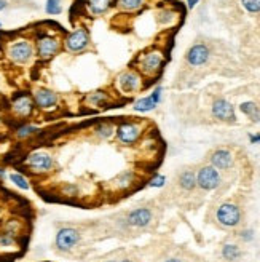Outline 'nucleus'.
<instances>
[{
  "mask_svg": "<svg viewBox=\"0 0 260 262\" xmlns=\"http://www.w3.org/2000/svg\"><path fill=\"white\" fill-rule=\"evenodd\" d=\"M165 61H166V56H165L163 50L152 47V48H147L142 53L137 55V58L134 59L136 67H133V69L139 70L144 77L155 78L160 72H162Z\"/></svg>",
  "mask_w": 260,
  "mask_h": 262,
  "instance_id": "f257e3e1",
  "label": "nucleus"
},
{
  "mask_svg": "<svg viewBox=\"0 0 260 262\" xmlns=\"http://www.w3.org/2000/svg\"><path fill=\"white\" fill-rule=\"evenodd\" d=\"M144 133H145L144 122H139V120H123V122L117 123L114 138L120 146L131 147L142 139Z\"/></svg>",
  "mask_w": 260,
  "mask_h": 262,
  "instance_id": "f03ea898",
  "label": "nucleus"
},
{
  "mask_svg": "<svg viewBox=\"0 0 260 262\" xmlns=\"http://www.w3.org/2000/svg\"><path fill=\"white\" fill-rule=\"evenodd\" d=\"M145 77L139 72L136 69H126L123 72H120L115 80H114V85L115 90L122 95V96H134L139 92H142L144 86H145Z\"/></svg>",
  "mask_w": 260,
  "mask_h": 262,
  "instance_id": "7ed1b4c3",
  "label": "nucleus"
},
{
  "mask_svg": "<svg viewBox=\"0 0 260 262\" xmlns=\"http://www.w3.org/2000/svg\"><path fill=\"white\" fill-rule=\"evenodd\" d=\"M24 165L34 174H49L55 169V158L46 150H34L26 155Z\"/></svg>",
  "mask_w": 260,
  "mask_h": 262,
  "instance_id": "20e7f679",
  "label": "nucleus"
},
{
  "mask_svg": "<svg viewBox=\"0 0 260 262\" xmlns=\"http://www.w3.org/2000/svg\"><path fill=\"white\" fill-rule=\"evenodd\" d=\"M63 45L67 53L80 55L91 47V35H89V31L85 26H80L63 40Z\"/></svg>",
  "mask_w": 260,
  "mask_h": 262,
  "instance_id": "39448f33",
  "label": "nucleus"
},
{
  "mask_svg": "<svg viewBox=\"0 0 260 262\" xmlns=\"http://www.w3.org/2000/svg\"><path fill=\"white\" fill-rule=\"evenodd\" d=\"M35 55L32 42L27 38H18L7 47V58L15 64H27Z\"/></svg>",
  "mask_w": 260,
  "mask_h": 262,
  "instance_id": "423d86ee",
  "label": "nucleus"
},
{
  "mask_svg": "<svg viewBox=\"0 0 260 262\" xmlns=\"http://www.w3.org/2000/svg\"><path fill=\"white\" fill-rule=\"evenodd\" d=\"M61 47H63V40L59 37L51 34H42L35 40V55L42 61H49V59H53L59 53Z\"/></svg>",
  "mask_w": 260,
  "mask_h": 262,
  "instance_id": "0eeeda50",
  "label": "nucleus"
},
{
  "mask_svg": "<svg viewBox=\"0 0 260 262\" xmlns=\"http://www.w3.org/2000/svg\"><path fill=\"white\" fill-rule=\"evenodd\" d=\"M82 234L80 230L71 226H64L56 232L55 237V248L59 253H71V251L80 243Z\"/></svg>",
  "mask_w": 260,
  "mask_h": 262,
  "instance_id": "6e6552de",
  "label": "nucleus"
},
{
  "mask_svg": "<svg viewBox=\"0 0 260 262\" xmlns=\"http://www.w3.org/2000/svg\"><path fill=\"white\" fill-rule=\"evenodd\" d=\"M221 184H222L221 173H219V169L214 168L213 165L201 166L196 171V187H199L201 190L211 192V190L221 187Z\"/></svg>",
  "mask_w": 260,
  "mask_h": 262,
  "instance_id": "1a4fd4ad",
  "label": "nucleus"
},
{
  "mask_svg": "<svg viewBox=\"0 0 260 262\" xmlns=\"http://www.w3.org/2000/svg\"><path fill=\"white\" fill-rule=\"evenodd\" d=\"M216 219L221 226L233 229L241 223V209H239L238 205L227 201V203H222L221 206L217 208Z\"/></svg>",
  "mask_w": 260,
  "mask_h": 262,
  "instance_id": "9d476101",
  "label": "nucleus"
},
{
  "mask_svg": "<svg viewBox=\"0 0 260 262\" xmlns=\"http://www.w3.org/2000/svg\"><path fill=\"white\" fill-rule=\"evenodd\" d=\"M125 219L129 226V229H145L152 224L153 221V213L150 208L145 206H139V208H133L129 209L125 214Z\"/></svg>",
  "mask_w": 260,
  "mask_h": 262,
  "instance_id": "9b49d317",
  "label": "nucleus"
},
{
  "mask_svg": "<svg viewBox=\"0 0 260 262\" xmlns=\"http://www.w3.org/2000/svg\"><path fill=\"white\" fill-rule=\"evenodd\" d=\"M211 114L219 122L224 123H236V112L233 104L225 98H217L211 106Z\"/></svg>",
  "mask_w": 260,
  "mask_h": 262,
  "instance_id": "f8f14e48",
  "label": "nucleus"
},
{
  "mask_svg": "<svg viewBox=\"0 0 260 262\" xmlns=\"http://www.w3.org/2000/svg\"><path fill=\"white\" fill-rule=\"evenodd\" d=\"M32 99L35 107L40 110H53L59 104V95L49 88H37L32 93Z\"/></svg>",
  "mask_w": 260,
  "mask_h": 262,
  "instance_id": "ddd939ff",
  "label": "nucleus"
},
{
  "mask_svg": "<svg viewBox=\"0 0 260 262\" xmlns=\"http://www.w3.org/2000/svg\"><path fill=\"white\" fill-rule=\"evenodd\" d=\"M114 103V95L106 92V90H94L83 98V106L93 110H102L111 107Z\"/></svg>",
  "mask_w": 260,
  "mask_h": 262,
  "instance_id": "4468645a",
  "label": "nucleus"
},
{
  "mask_svg": "<svg viewBox=\"0 0 260 262\" xmlns=\"http://www.w3.org/2000/svg\"><path fill=\"white\" fill-rule=\"evenodd\" d=\"M209 58H211V50H209L207 45L204 43H195L187 50V55L185 59L190 66L193 67H199V66H204Z\"/></svg>",
  "mask_w": 260,
  "mask_h": 262,
  "instance_id": "2eb2a0df",
  "label": "nucleus"
},
{
  "mask_svg": "<svg viewBox=\"0 0 260 262\" xmlns=\"http://www.w3.org/2000/svg\"><path fill=\"white\" fill-rule=\"evenodd\" d=\"M34 99L32 96H29L26 93L23 95H18L13 101H12V112L19 117V118H26V117H31L34 114Z\"/></svg>",
  "mask_w": 260,
  "mask_h": 262,
  "instance_id": "dca6fc26",
  "label": "nucleus"
},
{
  "mask_svg": "<svg viewBox=\"0 0 260 262\" xmlns=\"http://www.w3.org/2000/svg\"><path fill=\"white\" fill-rule=\"evenodd\" d=\"M233 162H235L233 154L225 147H219L209 155V163L217 169H230L233 166Z\"/></svg>",
  "mask_w": 260,
  "mask_h": 262,
  "instance_id": "f3484780",
  "label": "nucleus"
},
{
  "mask_svg": "<svg viewBox=\"0 0 260 262\" xmlns=\"http://www.w3.org/2000/svg\"><path fill=\"white\" fill-rule=\"evenodd\" d=\"M115 7V0H85V10L91 18L104 16Z\"/></svg>",
  "mask_w": 260,
  "mask_h": 262,
  "instance_id": "a211bd4d",
  "label": "nucleus"
},
{
  "mask_svg": "<svg viewBox=\"0 0 260 262\" xmlns=\"http://www.w3.org/2000/svg\"><path fill=\"white\" fill-rule=\"evenodd\" d=\"M136 184V173L133 169H123L112 179V187L117 192H126Z\"/></svg>",
  "mask_w": 260,
  "mask_h": 262,
  "instance_id": "6ab92c4d",
  "label": "nucleus"
},
{
  "mask_svg": "<svg viewBox=\"0 0 260 262\" xmlns=\"http://www.w3.org/2000/svg\"><path fill=\"white\" fill-rule=\"evenodd\" d=\"M115 128H117L115 122L104 120V122H97L93 125L91 133H93V138L97 141H109L115 136Z\"/></svg>",
  "mask_w": 260,
  "mask_h": 262,
  "instance_id": "aec40b11",
  "label": "nucleus"
},
{
  "mask_svg": "<svg viewBox=\"0 0 260 262\" xmlns=\"http://www.w3.org/2000/svg\"><path fill=\"white\" fill-rule=\"evenodd\" d=\"M147 5V0H115V8L123 13H137Z\"/></svg>",
  "mask_w": 260,
  "mask_h": 262,
  "instance_id": "412c9836",
  "label": "nucleus"
},
{
  "mask_svg": "<svg viewBox=\"0 0 260 262\" xmlns=\"http://www.w3.org/2000/svg\"><path fill=\"white\" fill-rule=\"evenodd\" d=\"M177 184L185 192H192V190L196 189V173H193L192 169L182 171L177 178Z\"/></svg>",
  "mask_w": 260,
  "mask_h": 262,
  "instance_id": "4be33fe9",
  "label": "nucleus"
},
{
  "mask_svg": "<svg viewBox=\"0 0 260 262\" xmlns=\"http://www.w3.org/2000/svg\"><path fill=\"white\" fill-rule=\"evenodd\" d=\"M239 110L251 120L254 123L260 122V107L254 103V101H244V103L239 104Z\"/></svg>",
  "mask_w": 260,
  "mask_h": 262,
  "instance_id": "5701e85b",
  "label": "nucleus"
},
{
  "mask_svg": "<svg viewBox=\"0 0 260 262\" xmlns=\"http://www.w3.org/2000/svg\"><path fill=\"white\" fill-rule=\"evenodd\" d=\"M157 103L148 96H144V98H139L137 101H134L133 104V110L134 112H139V114H147V112H152V110L157 109Z\"/></svg>",
  "mask_w": 260,
  "mask_h": 262,
  "instance_id": "b1692460",
  "label": "nucleus"
},
{
  "mask_svg": "<svg viewBox=\"0 0 260 262\" xmlns=\"http://www.w3.org/2000/svg\"><path fill=\"white\" fill-rule=\"evenodd\" d=\"M38 133V126L32 125V123H23L16 126L15 129V138L19 141H26V139H31Z\"/></svg>",
  "mask_w": 260,
  "mask_h": 262,
  "instance_id": "393cba45",
  "label": "nucleus"
},
{
  "mask_svg": "<svg viewBox=\"0 0 260 262\" xmlns=\"http://www.w3.org/2000/svg\"><path fill=\"white\" fill-rule=\"evenodd\" d=\"M243 251L239 249L238 245H233V243H227L222 246V257L228 262H235L238 260L239 257H241Z\"/></svg>",
  "mask_w": 260,
  "mask_h": 262,
  "instance_id": "a878e982",
  "label": "nucleus"
},
{
  "mask_svg": "<svg viewBox=\"0 0 260 262\" xmlns=\"http://www.w3.org/2000/svg\"><path fill=\"white\" fill-rule=\"evenodd\" d=\"M8 179H10V183H13V186H16L18 189H21V190H29V189H31V183H29V179L24 174L18 173V171L10 173Z\"/></svg>",
  "mask_w": 260,
  "mask_h": 262,
  "instance_id": "bb28decb",
  "label": "nucleus"
},
{
  "mask_svg": "<svg viewBox=\"0 0 260 262\" xmlns=\"http://www.w3.org/2000/svg\"><path fill=\"white\" fill-rule=\"evenodd\" d=\"M18 245V237L8 234V232H0V249H13Z\"/></svg>",
  "mask_w": 260,
  "mask_h": 262,
  "instance_id": "cd10ccee",
  "label": "nucleus"
},
{
  "mask_svg": "<svg viewBox=\"0 0 260 262\" xmlns=\"http://www.w3.org/2000/svg\"><path fill=\"white\" fill-rule=\"evenodd\" d=\"M59 192H61V195L66 198H77L80 195V187L75 183H66L61 186Z\"/></svg>",
  "mask_w": 260,
  "mask_h": 262,
  "instance_id": "c85d7f7f",
  "label": "nucleus"
},
{
  "mask_svg": "<svg viewBox=\"0 0 260 262\" xmlns=\"http://www.w3.org/2000/svg\"><path fill=\"white\" fill-rule=\"evenodd\" d=\"M45 12L48 15H59L63 12V0H46V4H45Z\"/></svg>",
  "mask_w": 260,
  "mask_h": 262,
  "instance_id": "c756f323",
  "label": "nucleus"
},
{
  "mask_svg": "<svg viewBox=\"0 0 260 262\" xmlns=\"http://www.w3.org/2000/svg\"><path fill=\"white\" fill-rule=\"evenodd\" d=\"M4 232H8V234H12L15 237H19L21 234V223H19L18 219H10L4 224Z\"/></svg>",
  "mask_w": 260,
  "mask_h": 262,
  "instance_id": "7c9ffc66",
  "label": "nucleus"
},
{
  "mask_svg": "<svg viewBox=\"0 0 260 262\" xmlns=\"http://www.w3.org/2000/svg\"><path fill=\"white\" fill-rule=\"evenodd\" d=\"M241 5L247 13H260V0H241Z\"/></svg>",
  "mask_w": 260,
  "mask_h": 262,
  "instance_id": "2f4dec72",
  "label": "nucleus"
},
{
  "mask_svg": "<svg viewBox=\"0 0 260 262\" xmlns=\"http://www.w3.org/2000/svg\"><path fill=\"white\" fill-rule=\"evenodd\" d=\"M165 184H166V176H165V174H155V176L147 183V186L152 187V189H162Z\"/></svg>",
  "mask_w": 260,
  "mask_h": 262,
  "instance_id": "473e14b6",
  "label": "nucleus"
},
{
  "mask_svg": "<svg viewBox=\"0 0 260 262\" xmlns=\"http://www.w3.org/2000/svg\"><path fill=\"white\" fill-rule=\"evenodd\" d=\"M174 13L169 12V10H163L162 13L158 15V19H160V24H169L174 21Z\"/></svg>",
  "mask_w": 260,
  "mask_h": 262,
  "instance_id": "72a5a7b5",
  "label": "nucleus"
},
{
  "mask_svg": "<svg viewBox=\"0 0 260 262\" xmlns=\"http://www.w3.org/2000/svg\"><path fill=\"white\" fill-rule=\"evenodd\" d=\"M239 238H241L244 243H251V241L254 240V230L251 229H244L239 232Z\"/></svg>",
  "mask_w": 260,
  "mask_h": 262,
  "instance_id": "f704fd0d",
  "label": "nucleus"
},
{
  "mask_svg": "<svg viewBox=\"0 0 260 262\" xmlns=\"http://www.w3.org/2000/svg\"><path fill=\"white\" fill-rule=\"evenodd\" d=\"M150 98H152L157 104L162 103V98H163V86H157V88H153V92L150 93Z\"/></svg>",
  "mask_w": 260,
  "mask_h": 262,
  "instance_id": "c9c22d12",
  "label": "nucleus"
},
{
  "mask_svg": "<svg viewBox=\"0 0 260 262\" xmlns=\"http://www.w3.org/2000/svg\"><path fill=\"white\" fill-rule=\"evenodd\" d=\"M249 143H251V144H260V133L249 135Z\"/></svg>",
  "mask_w": 260,
  "mask_h": 262,
  "instance_id": "e433bc0d",
  "label": "nucleus"
},
{
  "mask_svg": "<svg viewBox=\"0 0 260 262\" xmlns=\"http://www.w3.org/2000/svg\"><path fill=\"white\" fill-rule=\"evenodd\" d=\"M199 4V0H187V7L192 10V8H195L196 5Z\"/></svg>",
  "mask_w": 260,
  "mask_h": 262,
  "instance_id": "4c0bfd02",
  "label": "nucleus"
},
{
  "mask_svg": "<svg viewBox=\"0 0 260 262\" xmlns=\"http://www.w3.org/2000/svg\"><path fill=\"white\" fill-rule=\"evenodd\" d=\"M8 7V2L7 0H0V12H4V10Z\"/></svg>",
  "mask_w": 260,
  "mask_h": 262,
  "instance_id": "58836bf2",
  "label": "nucleus"
},
{
  "mask_svg": "<svg viewBox=\"0 0 260 262\" xmlns=\"http://www.w3.org/2000/svg\"><path fill=\"white\" fill-rule=\"evenodd\" d=\"M7 176V171H5V168L0 165V179H4Z\"/></svg>",
  "mask_w": 260,
  "mask_h": 262,
  "instance_id": "ea45409f",
  "label": "nucleus"
},
{
  "mask_svg": "<svg viewBox=\"0 0 260 262\" xmlns=\"http://www.w3.org/2000/svg\"><path fill=\"white\" fill-rule=\"evenodd\" d=\"M165 262H182V260L177 259V257H169V259H166Z\"/></svg>",
  "mask_w": 260,
  "mask_h": 262,
  "instance_id": "a19ab883",
  "label": "nucleus"
},
{
  "mask_svg": "<svg viewBox=\"0 0 260 262\" xmlns=\"http://www.w3.org/2000/svg\"><path fill=\"white\" fill-rule=\"evenodd\" d=\"M120 262H137V260H134L131 257H125V259H120Z\"/></svg>",
  "mask_w": 260,
  "mask_h": 262,
  "instance_id": "79ce46f5",
  "label": "nucleus"
},
{
  "mask_svg": "<svg viewBox=\"0 0 260 262\" xmlns=\"http://www.w3.org/2000/svg\"><path fill=\"white\" fill-rule=\"evenodd\" d=\"M104 262H120V259H109V260H104Z\"/></svg>",
  "mask_w": 260,
  "mask_h": 262,
  "instance_id": "37998d69",
  "label": "nucleus"
},
{
  "mask_svg": "<svg viewBox=\"0 0 260 262\" xmlns=\"http://www.w3.org/2000/svg\"><path fill=\"white\" fill-rule=\"evenodd\" d=\"M0 27H2V23H0Z\"/></svg>",
  "mask_w": 260,
  "mask_h": 262,
  "instance_id": "c03bdc74",
  "label": "nucleus"
}]
</instances>
